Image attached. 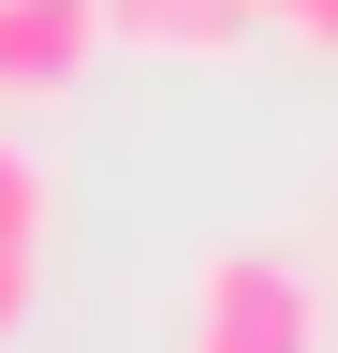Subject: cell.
<instances>
[{
    "mask_svg": "<svg viewBox=\"0 0 338 353\" xmlns=\"http://www.w3.org/2000/svg\"><path fill=\"white\" fill-rule=\"evenodd\" d=\"M191 353H324V294L279 236H235L191 265Z\"/></svg>",
    "mask_w": 338,
    "mask_h": 353,
    "instance_id": "obj_1",
    "label": "cell"
},
{
    "mask_svg": "<svg viewBox=\"0 0 338 353\" xmlns=\"http://www.w3.org/2000/svg\"><path fill=\"white\" fill-rule=\"evenodd\" d=\"M103 59V0H0V88H74Z\"/></svg>",
    "mask_w": 338,
    "mask_h": 353,
    "instance_id": "obj_2",
    "label": "cell"
},
{
    "mask_svg": "<svg viewBox=\"0 0 338 353\" xmlns=\"http://www.w3.org/2000/svg\"><path fill=\"white\" fill-rule=\"evenodd\" d=\"M250 30H265L250 0H103V44H147V59H221Z\"/></svg>",
    "mask_w": 338,
    "mask_h": 353,
    "instance_id": "obj_3",
    "label": "cell"
},
{
    "mask_svg": "<svg viewBox=\"0 0 338 353\" xmlns=\"http://www.w3.org/2000/svg\"><path fill=\"white\" fill-rule=\"evenodd\" d=\"M45 206H59V192H45V162L0 132V250H45Z\"/></svg>",
    "mask_w": 338,
    "mask_h": 353,
    "instance_id": "obj_4",
    "label": "cell"
},
{
    "mask_svg": "<svg viewBox=\"0 0 338 353\" xmlns=\"http://www.w3.org/2000/svg\"><path fill=\"white\" fill-rule=\"evenodd\" d=\"M265 30H294V44H338V0H250Z\"/></svg>",
    "mask_w": 338,
    "mask_h": 353,
    "instance_id": "obj_5",
    "label": "cell"
},
{
    "mask_svg": "<svg viewBox=\"0 0 338 353\" xmlns=\"http://www.w3.org/2000/svg\"><path fill=\"white\" fill-rule=\"evenodd\" d=\"M30 324V250H0V339Z\"/></svg>",
    "mask_w": 338,
    "mask_h": 353,
    "instance_id": "obj_6",
    "label": "cell"
}]
</instances>
